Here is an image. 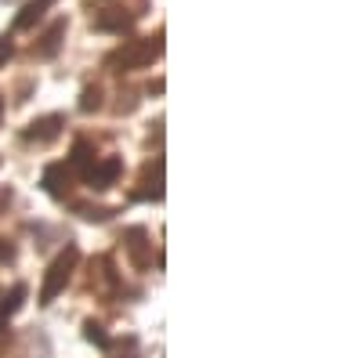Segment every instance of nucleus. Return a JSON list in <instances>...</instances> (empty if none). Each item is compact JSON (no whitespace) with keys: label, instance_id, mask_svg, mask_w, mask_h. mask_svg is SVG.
<instances>
[{"label":"nucleus","instance_id":"nucleus-8","mask_svg":"<svg viewBox=\"0 0 362 358\" xmlns=\"http://www.w3.org/2000/svg\"><path fill=\"white\" fill-rule=\"evenodd\" d=\"M44 189H47L51 196L62 199V196L69 192V170H66V167H47V170H44Z\"/></svg>","mask_w":362,"mask_h":358},{"label":"nucleus","instance_id":"nucleus-12","mask_svg":"<svg viewBox=\"0 0 362 358\" xmlns=\"http://www.w3.org/2000/svg\"><path fill=\"white\" fill-rule=\"evenodd\" d=\"M22 301H25V286H15L4 301H0V322H4L8 315H15V311L22 308Z\"/></svg>","mask_w":362,"mask_h":358},{"label":"nucleus","instance_id":"nucleus-5","mask_svg":"<svg viewBox=\"0 0 362 358\" xmlns=\"http://www.w3.org/2000/svg\"><path fill=\"white\" fill-rule=\"evenodd\" d=\"M66 29H69V22H66V18L51 22V29L44 33V40L37 44V58H54V54H58V47H62V37H66Z\"/></svg>","mask_w":362,"mask_h":358},{"label":"nucleus","instance_id":"nucleus-10","mask_svg":"<svg viewBox=\"0 0 362 358\" xmlns=\"http://www.w3.org/2000/svg\"><path fill=\"white\" fill-rule=\"evenodd\" d=\"M69 163H73V170H83V174H87L90 167H95V145H90L87 138H80V141L73 145V160H69Z\"/></svg>","mask_w":362,"mask_h":358},{"label":"nucleus","instance_id":"nucleus-9","mask_svg":"<svg viewBox=\"0 0 362 358\" xmlns=\"http://www.w3.org/2000/svg\"><path fill=\"white\" fill-rule=\"evenodd\" d=\"M95 25L98 29H109V33H127V29H131V15H124L119 8H109V11H102L95 18Z\"/></svg>","mask_w":362,"mask_h":358},{"label":"nucleus","instance_id":"nucleus-3","mask_svg":"<svg viewBox=\"0 0 362 358\" xmlns=\"http://www.w3.org/2000/svg\"><path fill=\"white\" fill-rule=\"evenodd\" d=\"M62 127H66V119L62 116H40V119H33L25 131H22V138L25 141H37V145H47V141H54L58 134H62Z\"/></svg>","mask_w":362,"mask_h":358},{"label":"nucleus","instance_id":"nucleus-7","mask_svg":"<svg viewBox=\"0 0 362 358\" xmlns=\"http://www.w3.org/2000/svg\"><path fill=\"white\" fill-rule=\"evenodd\" d=\"M141 199H160L163 196V160H156V163H148L145 167V177H141Z\"/></svg>","mask_w":362,"mask_h":358},{"label":"nucleus","instance_id":"nucleus-14","mask_svg":"<svg viewBox=\"0 0 362 358\" xmlns=\"http://www.w3.org/2000/svg\"><path fill=\"white\" fill-rule=\"evenodd\" d=\"M87 340H95L98 347H109V337L102 333V326H95V322H87Z\"/></svg>","mask_w":362,"mask_h":358},{"label":"nucleus","instance_id":"nucleus-2","mask_svg":"<svg viewBox=\"0 0 362 358\" xmlns=\"http://www.w3.org/2000/svg\"><path fill=\"white\" fill-rule=\"evenodd\" d=\"M76 261H80V253H76V246H69L66 253H58L54 257V264L47 268V279H44V290H40V304H51L58 293L66 290V282L73 279V268H76Z\"/></svg>","mask_w":362,"mask_h":358},{"label":"nucleus","instance_id":"nucleus-13","mask_svg":"<svg viewBox=\"0 0 362 358\" xmlns=\"http://www.w3.org/2000/svg\"><path fill=\"white\" fill-rule=\"evenodd\" d=\"M102 105V91H98V87H87V91H83V102H80V109L83 112H95Z\"/></svg>","mask_w":362,"mask_h":358},{"label":"nucleus","instance_id":"nucleus-17","mask_svg":"<svg viewBox=\"0 0 362 358\" xmlns=\"http://www.w3.org/2000/svg\"><path fill=\"white\" fill-rule=\"evenodd\" d=\"M0 109H4V98H0Z\"/></svg>","mask_w":362,"mask_h":358},{"label":"nucleus","instance_id":"nucleus-4","mask_svg":"<svg viewBox=\"0 0 362 358\" xmlns=\"http://www.w3.org/2000/svg\"><path fill=\"white\" fill-rule=\"evenodd\" d=\"M119 170H124V163H119L116 156H105V160H95V167L87 170V185L90 189H109V185H116V177H119Z\"/></svg>","mask_w":362,"mask_h":358},{"label":"nucleus","instance_id":"nucleus-16","mask_svg":"<svg viewBox=\"0 0 362 358\" xmlns=\"http://www.w3.org/2000/svg\"><path fill=\"white\" fill-rule=\"evenodd\" d=\"M4 261H15V246L0 239V264H4Z\"/></svg>","mask_w":362,"mask_h":358},{"label":"nucleus","instance_id":"nucleus-6","mask_svg":"<svg viewBox=\"0 0 362 358\" xmlns=\"http://www.w3.org/2000/svg\"><path fill=\"white\" fill-rule=\"evenodd\" d=\"M54 4V0H29V4L15 15V29H18V33H25V29H33L40 18H44V11Z\"/></svg>","mask_w":362,"mask_h":358},{"label":"nucleus","instance_id":"nucleus-11","mask_svg":"<svg viewBox=\"0 0 362 358\" xmlns=\"http://www.w3.org/2000/svg\"><path fill=\"white\" fill-rule=\"evenodd\" d=\"M124 239H127V250H131L134 264H141V268H145V264H148V257H145V228H131Z\"/></svg>","mask_w":362,"mask_h":358},{"label":"nucleus","instance_id":"nucleus-1","mask_svg":"<svg viewBox=\"0 0 362 358\" xmlns=\"http://www.w3.org/2000/svg\"><path fill=\"white\" fill-rule=\"evenodd\" d=\"M160 51H163V33L145 37V40H131V44H124L119 51L109 54V66H112V73L145 69L148 62H156V58H160Z\"/></svg>","mask_w":362,"mask_h":358},{"label":"nucleus","instance_id":"nucleus-15","mask_svg":"<svg viewBox=\"0 0 362 358\" xmlns=\"http://www.w3.org/2000/svg\"><path fill=\"white\" fill-rule=\"evenodd\" d=\"M15 54V44H11V37H0V69L8 66V58Z\"/></svg>","mask_w":362,"mask_h":358}]
</instances>
